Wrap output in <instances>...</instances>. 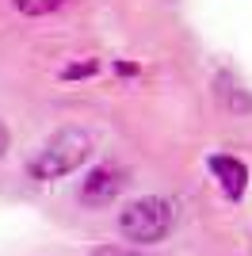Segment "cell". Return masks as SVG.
<instances>
[{"mask_svg": "<svg viewBox=\"0 0 252 256\" xmlns=\"http://www.w3.org/2000/svg\"><path fill=\"white\" fill-rule=\"evenodd\" d=\"M172 222H176V214H172V203L164 195H142V199H130L118 210V234L134 248L160 245L172 234Z\"/></svg>", "mask_w": 252, "mask_h": 256, "instance_id": "obj_2", "label": "cell"}, {"mask_svg": "<svg viewBox=\"0 0 252 256\" xmlns=\"http://www.w3.org/2000/svg\"><path fill=\"white\" fill-rule=\"evenodd\" d=\"M126 168L122 164H115V160H100V164H92V168L80 176V188H76V199H80V206H88V210H104V206H111L122 195L126 188Z\"/></svg>", "mask_w": 252, "mask_h": 256, "instance_id": "obj_3", "label": "cell"}, {"mask_svg": "<svg viewBox=\"0 0 252 256\" xmlns=\"http://www.w3.org/2000/svg\"><path fill=\"white\" fill-rule=\"evenodd\" d=\"M8 150H12V134H8V126L0 122V160L8 157Z\"/></svg>", "mask_w": 252, "mask_h": 256, "instance_id": "obj_10", "label": "cell"}, {"mask_svg": "<svg viewBox=\"0 0 252 256\" xmlns=\"http://www.w3.org/2000/svg\"><path fill=\"white\" fill-rule=\"evenodd\" d=\"M88 256H138L134 248H126V245H100V248H92Z\"/></svg>", "mask_w": 252, "mask_h": 256, "instance_id": "obj_9", "label": "cell"}, {"mask_svg": "<svg viewBox=\"0 0 252 256\" xmlns=\"http://www.w3.org/2000/svg\"><path fill=\"white\" fill-rule=\"evenodd\" d=\"M206 172L214 176L218 192L230 199V203H241L244 192H248V160L237 157V153H210L206 157Z\"/></svg>", "mask_w": 252, "mask_h": 256, "instance_id": "obj_4", "label": "cell"}, {"mask_svg": "<svg viewBox=\"0 0 252 256\" xmlns=\"http://www.w3.org/2000/svg\"><path fill=\"white\" fill-rule=\"evenodd\" d=\"M104 69H107L104 58H96V54H76V58H69V62L58 69V80H62V84H88V80H96Z\"/></svg>", "mask_w": 252, "mask_h": 256, "instance_id": "obj_6", "label": "cell"}, {"mask_svg": "<svg viewBox=\"0 0 252 256\" xmlns=\"http://www.w3.org/2000/svg\"><path fill=\"white\" fill-rule=\"evenodd\" d=\"M96 142L84 126H58L50 138L38 142V150L27 157V176L34 184H54L80 172V164L92 157Z\"/></svg>", "mask_w": 252, "mask_h": 256, "instance_id": "obj_1", "label": "cell"}, {"mask_svg": "<svg viewBox=\"0 0 252 256\" xmlns=\"http://www.w3.org/2000/svg\"><path fill=\"white\" fill-rule=\"evenodd\" d=\"M12 12H20L23 20H50L69 4V0H8Z\"/></svg>", "mask_w": 252, "mask_h": 256, "instance_id": "obj_7", "label": "cell"}, {"mask_svg": "<svg viewBox=\"0 0 252 256\" xmlns=\"http://www.w3.org/2000/svg\"><path fill=\"white\" fill-rule=\"evenodd\" d=\"M214 96H218V104L226 107L233 118L252 115V92L244 88V80L233 73V69H218V76H214Z\"/></svg>", "mask_w": 252, "mask_h": 256, "instance_id": "obj_5", "label": "cell"}, {"mask_svg": "<svg viewBox=\"0 0 252 256\" xmlns=\"http://www.w3.org/2000/svg\"><path fill=\"white\" fill-rule=\"evenodd\" d=\"M111 76H118V80H138V76L146 73L142 69V62H134V58H111Z\"/></svg>", "mask_w": 252, "mask_h": 256, "instance_id": "obj_8", "label": "cell"}]
</instances>
